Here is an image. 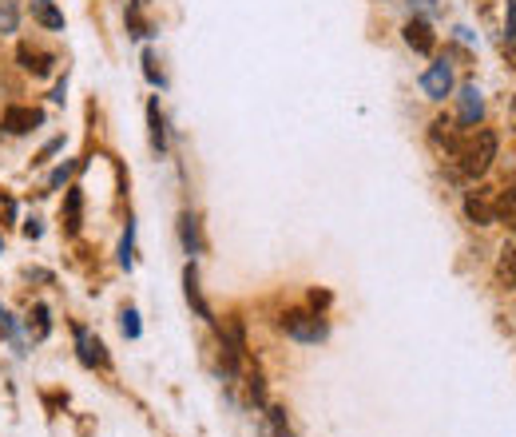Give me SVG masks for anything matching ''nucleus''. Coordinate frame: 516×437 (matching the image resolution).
<instances>
[{
    "instance_id": "obj_1",
    "label": "nucleus",
    "mask_w": 516,
    "mask_h": 437,
    "mask_svg": "<svg viewBox=\"0 0 516 437\" xmlns=\"http://www.w3.org/2000/svg\"><path fill=\"white\" fill-rule=\"evenodd\" d=\"M453 175L457 179H469V183H477L481 175H485L492 168V159H497V131H489V127H477L473 136H465L457 144L453 156Z\"/></svg>"
},
{
    "instance_id": "obj_2",
    "label": "nucleus",
    "mask_w": 516,
    "mask_h": 437,
    "mask_svg": "<svg viewBox=\"0 0 516 437\" xmlns=\"http://www.w3.org/2000/svg\"><path fill=\"white\" fill-rule=\"evenodd\" d=\"M278 326L294 338V342H306V346H314V342H322V338H326L322 314H310V310H287Z\"/></svg>"
},
{
    "instance_id": "obj_3",
    "label": "nucleus",
    "mask_w": 516,
    "mask_h": 437,
    "mask_svg": "<svg viewBox=\"0 0 516 437\" xmlns=\"http://www.w3.org/2000/svg\"><path fill=\"white\" fill-rule=\"evenodd\" d=\"M421 92L430 96V100H445V96L453 92V64L433 60L430 68H425V76H421Z\"/></svg>"
},
{
    "instance_id": "obj_4",
    "label": "nucleus",
    "mask_w": 516,
    "mask_h": 437,
    "mask_svg": "<svg viewBox=\"0 0 516 437\" xmlns=\"http://www.w3.org/2000/svg\"><path fill=\"white\" fill-rule=\"evenodd\" d=\"M72 338H76V350H80V362L87 366V370H107V346L100 342V338H92L84 330V326H72Z\"/></svg>"
},
{
    "instance_id": "obj_5",
    "label": "nucleus",
    "mask_w": 516,
    "mask_h": 437,
    "mask_svg": "<svg viewBox=\"0 0 516 437\" xmlns=\"http://www.w3.org/2000/svg\"><path fill=\"white\" fill-rule=\"evenodd\" d=\"M44 124V112H36V107H5V116H0V127L8 131V136H28V131H36Z\"/></svg>"
},
{
    "instance_id": "obj_6",
    "label": "nucleus",
    "mask_w": 516,
    "mask_h": 437,
    "mask_svg": "<svg viewBox=\"0 0 516 437\" xmlns=\"http://www.w3.org/2000/svg\"><path fill=\"white\" fill-rule=\"evenodd\" d=\"M465 215L473 218L477 227H489L492 218H497V199H492V191H485V188H481V191H469V195H465Z\"/></svg>"
},
{
    "instance_id": "obj_7",
    "label": "nucleus",
    "mask_w": 516,
    "mask_h": 437,
    "mask_svg": "<svg viewBox=\"0 0 516 437\" xmlns=\"http://www.w3.org/2000/svg\"><path fill=\"white\" fill-rule=\"evenodd\" d=\"M457 104H460V124L477 127L481 119H485V96H481V87H477V84H465V87H460Z\"/></svg>"
},
{
    "instance_id": "obj_8",
    "label": "nucleus",
    "mask_w": 516,
    "mask_h": 437,
    "mask_svg": "<svg viewBox=\"0 0 516 437\" xmlns=\"http://www.w3.org/2000/svg\"><path fill=\"white\" fill-rule=\"evenodd\" d=\"M183 294H187V302L195 306V314L207 322H215V314H211V306H207L203 299V290H199V270H195V262H187V270H183Z\"/></svg>"
},
{
    "instance_id": "obj_9",
    "label": "nucleus",
    "mask_w": 516,
    "mask_h": 437,
    "mask_svg": "<svg viewBox=\"0 0 516 437\" xmlns=\"http://www.w3.org/2000/svg\"><path fill=\"white\" fill-rule=\"evenodd\" d=\"M405 44H410L413 52H421V56H430L433 52V44H437V36H433V28H430V20H410V25H405Z\"/></svg>"
},
{
    "instance_id": "obj_10",
    "label": "nucleus",
    "mask_w": 516,
    "mask_h": 437,
    "mask_svg": "<svg viewBox=\"0 0 516 437\" xmlns=\"http://www.w3.org/2000/svg\"><path fill=\"white\" fill-rule=\"evenodd\" d=\"M80 227H84V191L68 188V195H64V231L80 235Z\"/></svg>"
},
{
    "instance_id": "obj_11",
    "label": "nucleus",
    "mask_w": 516,
    "mask_h": 437,
    "mask_svg": "<svg viewBox=\"0 0 516 437\" xmlns=\"http://www.w3.org/2000/svg\"><path fill=\"white\" fill-rule=\"evenodd\" d=\"M16 56L25 64V72H32V76H52V64H56L52 52H40V48H32V44H20Z\"/></svg>"
},
{
    "instance_id": "obj_12",
    "label": "nucleus",
    "mask_w": 516,
    "mask_h": 437,
    "mask_svg": "<svg viewBox=\"0 0 516 437\" xmlns=\"http://www.w3.org/2000/svg\"><path fill=\"white\" fill-rule=\"evenodd\" d=\"M147 127H151V147L167 151V127H163V112H159V100H147Z\"/></svg>"
},
{
    "instance_id": "obj_13",
    "label": "nucleus",
    "mask_w": 516,
    "mask_h": 437,
    "mask_svg": "<svg viewBox=\"0 0 516 437\" xmlns=\"http://www.w3.org/2000/svg\"><path fill=\"white\" fill-rule=\"evenodd\" d=\"M179 239H183V250L187 255H199V218H195L191 211H183L179 215Z\"/></svg>"
},
{
    "instance_id": "obj_14",
    "label": "nucleus",
    "mask_w": 516,
    "mask_h": 437,
    "mask_svg": "<svg viewBox=\"0 0 516 437\" xmlns=\"http://www.w3.org/2000/svg\"><path fill=\"white\" fill-rule=\"evenodd\" d=\"M262 437H290V425H287V410L270 406L267 418H262Z\"/></svg>"
},
{
    "instance_id": "obj_15",
    "label": "nucleus",
    "mask_w": 516,
    "mask_h": 437,
    "mask_svg": "<svg viewBox=\"0 0 516 437\" xmlns=\"http://www.w3.org/2000/svg\"><path fill=\"white\" fill-rule=\"evenodd\" d=\"M497 279H501L509 290H516V247H504V250H501V259H497Z\"/></svg>"
},
{
    "instance_id": "obj_16",
    "label": "nucleus",
    "mask_w": 516,
    "mask_h": 437,
    "mask_svg": "<svg viewBox=\"0 0 516 437\" xmlns=\"http://www.w3.org/2000/svg\"><path fill=\"white\" fill-rule=\"evenodd\" d=\"M32 13H36V20L44 28H64V13L52 0H32Z\"/></svg>"
},
{
    "instance_id": "obj_17",
    "label": "nucleus",
    "mask_w": 516,
    "mask_h": 437,
    "mask_svg": "<svg viewBox=\"0 0 516 437\" xmlns=\"http://www.w3.org/2000/svg\"><path fill=\"white\" fill-rule=\"evenodd\" d=\"M497 218H504V223L512 227V235H516V183L497 195Z\"/></svg>"
},
{
    "instance_id": "obj_18",
    "label": "nucleus",
    "mask_w": 516,
    "mask_h": 437,
    "mask_svg": "<svg viewBox=\"0 0 516 437\" xmlns=\"http://www.w3.org/2000/svg\"><path fill=\"white\" fill-rule=\"evenodd\" d=\"M127 32L136 40L151 36V28H147V20H144V5H139V0H131V5H127Z\"/></svg>"
},
{
    "instance_id": "obj_19",
    "label": "nucleus",
    "mask_w": 516,
    "mask_h": 437,
    "mask_svg": "<svg viewBox=\"0 0 516 437\" xmlns=\"http://www.w3.org/2000/svg\"><path fill=\"white\" fill-rule=\"evenodd\" d=\"M119 267H124V270L136 267V218H127L124 243H119Z\"/></svg>"
},
{
    "instance_id": "obj_20",
    "label": "nucleus",
    "mask_w": 516,
    "mask_h": 437,
    "mask_svg": "<svg viewBox=\"0 0 516 437\" xmlns=\"http://www.w3.org/2000/svg\"><path fill=\"white\" fill-rule=\"evenodd\" d=\"M16 25H20L16 5H13V0H0V36H8V32H16Z\"/></svg>"
},
{
    "instance_id": "obj_21",
    "label": "nucleus",
    "mask_w": 516,
    "mask_h": 437,
    "mask_svg": "<svg viewBox=\"0 0 516 437\" xmlns=\"http://www.w3.org/2000/svg\"><path fill=\"white\" fill-rule=\"evenodd\" d=\"M119 326H124L127 338H139V330H144V326H139V310H131V306H127V310L119 314Z\"/></svg>"
},
{
    "instance_id": "obj_22",
    "label": "nucleus",
    "mask_w": 516,
    "mask_h": 437,
    "mask_svg": "<svg viewBox=\"0 0 516 437\" xmlns=\"http://www.w3.org/2000/svg\"><path fill=\"white\" fill-rule=\"evenodd\" d=\"M32 319H36V338H48L52 334V322H48V306H36V310H32Z\"/></svg>"
},
{
    "instance_id": "obj_23",
    "label": "nucleus",
    "mask_w": 516,
    "mask_h": 437,
    "mask_svg": "<svg viewBox=\"0 0 516 437\" xmlns=\"http://www.w3.org/2000/svg\"><path fill=\"white\" fill-rule=\"evenodd\" d=\"M144 76H147L151 84L163 87V72H159V64H156V52H144Z\"/></svg>"
},
{
    "instance_id": "obj_24",
    "label": "nucleus",
    "mask_w": 516,
    "mask_h": 437,
    "mask_svg": "<svg viewBox=\"0 0 516 437\" xmlns=\"http://www.w3.org/2000/svg\"><path fill=\"white\" fill-rule=\"evenodd\" d=\"M68 175H72V163H64V168H56V171H52L48 188H52V191H56V188H64V179H68Z\"/></svg>"
},
{
    "instance_id": "obj_25",
    "label": "nucleus",
    "mask_w": 516,
    "mask_h": 437,
    "mask_svg": "<svg viewBox=\"0 0 516 437\" xmlns=\"http://www.w3.org/2000/svg\"><path fill=\"white\" fill-rule=\"evenodd\" d=\"M509 40L516 44V0H509Z\"/></svg>"
},
{
    "instance_id": "obj_26",
    "label": "nucleus",
    "mask_w": 516,
    "mask_h": 437,
    "mask_svg": "<svg viewBox=\"0 0 516 437\" xmlns=\"http://www.w3.org/2000/svg\"><path fill=\"white\" fill-rule=\"evenodd\" d=\"M60 147H64V139H52V144H48V147H44V151H40V159H36V163H44V159H48V156H56V151H60Z\"/></svg>"
},
{
    "instance_id": "obj_27",
    "label": "nucleus",
    "mask_w": 516,
    "mask_h": 437,
    "mask_svg": "<svg viewBox=\"0 0 516 437\" xmlns=\"http://www.w3.org/2000/svg\"><path fill=\"white\" fill-rule=\"evenodd\" d=\"M40 231H44L40 218H28V223H25V235H28V239H40Z\"/></svg>"
},
{
    "instance_id": "obj_28",
    "label": "nucleus",
    "mask_w": 516,
    "mask_h": 437,
    "mask_svg": "<svg viewBox=\"0 0 516 437\" xmlns=\"http://www.w3.org/2000/svg\"><path fill=\"white\" fill-rule=\"evenodd\" d=\"M0 215H5V218H13V215H16V207H13V199H5V195H0Z\"/></svg>"
},
{
    "instance_id": "obj_29",
    "label": "nucleus",
    "mask_w": 516,
    "mask_h": 437,
    "mask_svg": "<svg viewBox=\"0 0 516 437\" xmlns=\"http://www.w3.org/2000/svg\"><path fill=\"white\" fill-rule=\"evenodd\" d=\"M512 124H516V96H512Z\"/></svg>"
},
{
    "instance_id": "obj_30",
    "label": "nucleus",
    "mask_w": 516,
    "mask_h": 437,
    "mask_svg": "<svg viewBox=\"0 0 516 437\" xmlns=\"http://www.w3.org/2000/svg\"><path fill=\"white\" fill-rule=\"evenodd\" d=\"M0 255H5V239H0Z\"/></svg>"
}]
</instances>
